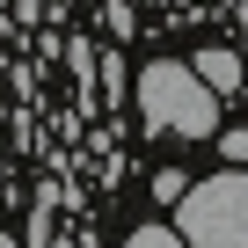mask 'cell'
Returning <instances> with one entry per match:
<instances>
[{
    "label": "cell",
    "instance_id": "5",
    "mask_svg": "<svg viewBox=\"0 0 248 248\" xmlns=\"http://www.w3.org/2000/svg\"><path fill=\"white\" fill-rule=\"evenodd\" d=\"M183 190H190L183 168H161V175H154V197H161V204H183Z\"/></svg>",
    "mask_w": 248,
    "mask_h": 248
},
{
    "label": "cell",
    "instance_id": "4",
    "mask_svg": "<svg viewBox=\"0 0 248 248\" xmlns=\"http://www.w3.org/2000/svg\"><path fill=\"white\" fill-rule=\"evenodd\" d=\"M124 248H190V241H183V226H161V219H154V226H139Z\"/></svg>",
    "mask_w": 248,
    "mask_h": 248
},
{
    "label": "cell",
    "instance_id": "3",
    "mask_svg": "<svg viewBox=\"0 0 248 248\" xmlns=\"http://www.w3.org/2000/svg\"><path fill=\"white\" fill-rule=\"evenodd\" d=\"M197 73H204L219 95H233V88H241V59H233V51H204V59H197Z\"/></svg>",
    "mask_w": 248,
    "mask_h": 248
},
{
    "label": "cell",
    "instance_id": "2",
    "mask_svg": "<svg viewBox=\"0 0 248 248\" xmlns=\"http://www.w3.org/2000/svg\"><path fill=\"white\" fill-rule=\"evenodd\" d=\"M175 226H183L190 248H248V168L190 183L183 204H175Z\"/></svg>",
    "mask_w": 248,
    "mask_h": 248
},
{
    "label": "cell",
    "instance_id": "6",
    "mask_svg": "<svg viewBox=\"0 0 248 248\" xmlns=\"http://www.w3.org/2000/svg\"><path fill=\"white\" fill-rule=\"evenodd\" d=\"M219 154H226L233 168H248V124H233V132H219Z\"/></svg>",
    "mask_w": 248,
    "mask_h": 248
},
{
    "label": "cell",
    "instance_id": "1",
    "mask_svg": "<svg viewBox=\"0 0 248 248\" xmlns=\"http://www.w3.org/2000/svg\"><path fill=\"white\" fill-rule=\"evenodd\" d=\"M139 109L154 132H175V139H219V88L183 66V59H154L139 73Z\"/></svg>",
    "mask_w": 248,
    "mask_h": 248
},
{
    "label": "cell",
    "instance_id": "7",
    "mask_svg": "<svg viewBox=\"0 0 248 248\" xmlns=\"http://www.w3.org/2000/svg\"><path fill=\"white\" fill-rule=\"evenodd\" d=\"M0 248H15V241H8V233H0Z\"/></svg>",
    "mask_w": 248,
    "mask_h": 248
}]
</instances>
